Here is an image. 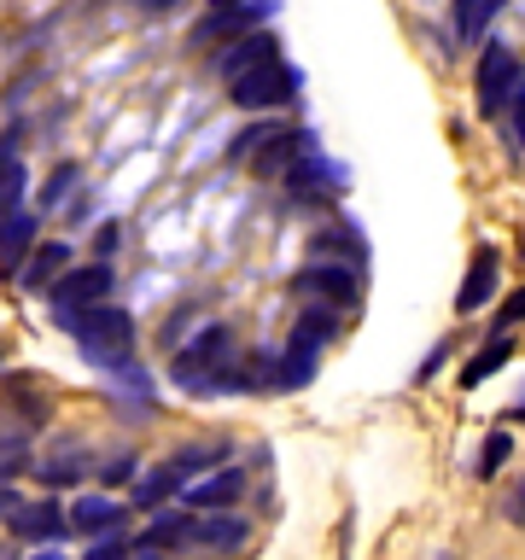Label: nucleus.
Wrapping results in <instances>:
<instances>
[{
  "instance_id": "11",
  "label": "nucleus",
  "mask_w": 525,
  "mask_h": 560,
  "mask_svg": "<svg viewBox=\"0 0 525 560\" xmlns=\"http://www.w3.org/2000/svg\"><path fill=\"white\" fill-rule=\"evenodd\" d=\"M287 182H292L298 199H332V192H345V170H339V164H327V158L310 147V152L287 170Z\"/></svg>"
},
{
  "instance_id": "31",
  "label": "nucleus",
  "mask_w": 525,
  "mask_h": 560,
  "mask_svg": "<svg viewBox=\"0 0 525 560\" xmlns=\"http://www.w3.org/2000/svg\"><path fill=\"white\" fill-rule=\"evenodd\" d=\"M100 472H105V485H135L140 479V462H135V455H117V462H105Z\"/></svg>"
},
{
  "instance_id": "28",
  "label": "nucleus",
  "mask_w": 525,
  "mask_h": 560,
  "mask_svg": "<svg viewBox=\"0 0 525 560\" xmlns=\"http://www.w3.org/2000/svg\"><path fill=\"white\" fill-rule=\"evenodd\" d=\"M30 467V455H24V438H0V485L18 479V472Z\"/></svg>"
},
{
  "instance_id": "18",
  "label": "nucleus",
  "mask_w": 525,
  "mask_h": 560,
  "mask_svg": "<svg viewBox=\"0 0 525 560\" xmlns=\"http://www.w3.org/2000/svg\"><path fill=\"white\" fill-rule=\"evenodd\" d=\"M129 525V508L112 502V497H82L77 508H70V532L77 537H112Z\"/></svg>"
},
{
  "instance_id": "7",
  "label": "nucleus",
  "mask_w": 525,
  "mask_h": 560,
  "mask_svg": "<svg viewBox=\"0 0 525 560\" xmlns=\"http://www.w3.org/2000/svg\"><path fill=\"white\" fill-rule=\"evenodd\" d=\"M292 292H304L322 310L345 315V310H357V298H362V275L350 269V262H310V269L292 275Z\"/></svg>"
},
{
  "instance_id": "2",
  "label": "nucleus",
  "mask_w": 525,
  "mask_h": 560,
  "mask_svg": "<svg viewBox=\"0 0 525 560\" xmlns=\"http://www.w3.org/2000/svg\"><path fill=\"white\" fill-rule=\"evenodd\" d=\"M70 332H77V345H82V357L105 368V374H122V368L135 362V315L129 310H117V304H100V310H88L70 322Z\"/></svg>"
},
{
  "instance_id": "3",
  "label": "nucleus",
  "mask_w": 525,
  "mask_h": 560,
  "mask_svg": "<svg viewBox=\"0 0 525 560\" xmlns=\"http://www.w3.org/2000/svg\"><path fill=\"white\" fill-rule=\"evenodd\" d=\"M332 327H339V310H310V315H298L287 350L275 357V385H280V392H304V385L315 380V368H322V350H327V339H332Z\"/></svg>"
},
{
  "instance_id": "39",
  "label": "nucleus",
  "mask_w": 525,
  "mask_h": 560,
  "mask_svg": "<svg viewBox=\"0 0 525 560\" xmlns=\"http://www.w3.org/2000/svg\"><path fill=\"white\" fill-rule=\"evenodd\" d=\"M35 560H65V555H59V549H42V555H35Z\"/></svg>"
},
{
  "instance_id": "32",
  "label": "nucleus",
  "mask_w": 525,
  "mask_h": 560,
  "mask_svg": "<svg viewBox=\"0 0 525 560\" xmlns=\"http://www.w3.org/2000/svg\"><path fill=\"white\" fill-rule=\"evenodd\" d=\"M70 182H77V170L59 164V170H52V182H47V192H42V205H59L65 192H70Z\"/></svg>"
},
{
  "instance_id": "9",
  "label": "nucleus",
  "mask_w": 525,
  "mask_h": 560,
  "mask_svg": "<svg viewBox=\"0 0 525 560\" xmlns=\"http://www.w3.org/2000/svg\"><path fill=\"white\" fill-rule=\"evenodd\" d=\"M0 409H7L12 438H30L35 427H47V420H52V397H47L35 380H7V392H0Z\"/></svg>"
},
{
  "instance_id": "38",
  "label": "nucleus",
  "mask_w": 525,
  "mask_h": 560,
  "mask_svg": "<svg viewBox=\"0 0 525 560\" xmlns=\"http://www.w3.org/2000/svg\"><path fill=\"white\" fill-rule=\"evenodd\" d=\"M508 415H514V420H525V392L514 397V409H508Z\"/></svg>"
},
{
  "instance_id": "25",
  "label": "nucleus",
  "mask_w": 525,
  "mask_h": 560,
  "mask_svg": "<svg viewBox=\"0 0 525 560\" xmlns=\"http://www.w3.org/2000/svg\"><path fill=\"white\" fill-rule=\"evenodd\" d=\"M508 357H514V345H508V339H490V345L479 350V357H472V362L462 368V385H485V380L497 374V368H502Z\"/></svg>"
},
{
  "instance_id": "26",
  "label": "nucleus",
  "mask_w": 525,
  "mask_h": 560,
  "mask_svg": "<svg viewBox=\"0 0 525 560\" xmlns=\"http://www.w3.org/2000/svg\"><path fill=\"white\" fill-rule=\"evenodd\" d=\"M508 455H514V438H508V432L497 427V432H490V438H485V450H479V479H497V472H502V462H508Z\"/></svg>"
},
{
  "instance_id": "33",
  "label": "nucleus",
  "mask_w": 525,
  "mask_h": 560,
  "mask_svg": "<svg viewBox=\"0 0 525 560\" xmlns=\"http://www.w3.org/2000/svg\"><path fill=\"white\" fill-rule=\"evenodd\" d=\"M508 117H514V135H520V147H525V82H520L514 105H508Z\"/></svg>"
},
{
  "instance_id": "30",
  "label": "nucleus",
  "mask_w": 525,
  "mask_h": 560,
  "mask_svg": "<svg viewBox=\"0 0 525 560\" xmlns=\"http://www.w3.org/2000/svg\"><path fill=\"white\" fill-rule=\"evenodd\" d=\"M520 322H525V287H514V292L502 298V315H497V339H502L508 327H520Z\"/></svg>"
},
{
  "instance_id": "20",
  "label": "nucleus",
  "mask_w": 525,
  "mask_h": 560,
  "mask_svg": "<svg viewBox=\"0 0 525 560\" xmlns=\"http://www.w3.org/2000/svg\"><path fill=\"white\" fill-rule=\"evenodd\" d=\"M24 164H18V129L0 135V222L12 217V210H24L18 199H24Z\"/></svg>"
},
{
  "instance_id": "15",
  "label": "nucleus",
  "mask_w": 525,
  "mask_h": 560,
  "mask_svg": "<svg viewBox=\"0 0 525 560\" xmlns=\"http://www.w3.org/2000/svg\"><path fill=\"white\" fill-rule=\"evenodd\" d=\"M30 252H35V210H12V217L0 222V275L18 280Z\"/></svg>"
},
{
  "instance_id": "23",
  "label": "nucleus",
  "mask_w": 525,
  "mask_h": 560,
  "mask_svg": "<svg viewBox=\"0 0 525 560\" xmlns=\"http://www.w3.org/2000/svg\"><path fill=\"white\" fill-rule=\"evenodd\" d=\"M508 0H455V42H485L490 18H497Z\"/></svg>"
},
{
  "instance_id": "22",
  "label": "nucleus",
  "mask_w": 525,
  "mask_h": 560,
  "mask_svg": "<svg viewBox=\"0 0 525 560\" xmlns=\"http://www.w3.org/2000/svg\"><path fill=\"white\" fill-rule=\"evenodd\" d=\"M187 520L192 514H158L147 532L135 537V549L140 555H158V549H187Z\"/></svg>"
},
{
  "instance_id": "36",
  "label": "nucleus",
  "mask_w": 525,
  "mask_h": 560,
  "mask_svg": "<svg viewBox=\"0 0 525 560\" xmlns=\"http://www.w3.org/2000/svg\"><path fill=\"white\" fill-rule=\"evenodd\" d=\"M147 12H175V7H187V0H140Z\"/></svg>"
},
{
  "instance_id": "37",
  "label": "nucleus",
  "mask_w": 525,
  "mask_h": 560,
  "mask_svg": "<svg viewBox=\"0 0 525 560\" xmlns=\"http://www.w3.org/2000/svg\"><path fill=\"white\" fill-rule=\"evenodd\" d=\"M234 7H252V0H217L210 12H234Z\"/></svg>"
},
{
  "instance_id": "40",
  "label": "nucleus",
  "mask_w": 525,
  "mask_h": 560,
  "mask_svg": "<svg viewBox=\"0 0 525 560\" xmlns=\"http://www.w3.org/2000/svg\"><path fill=\"white\" fill-rule=\"evenodd\" d=\"M135 560H170V555H135Z\"/></svg>"
},
{
  "instance_id": "6",
  "label": "nucleus",
  "mask_w": 525,
  "mask_h": 560,
  "mask_svg": "<svg viewBox=\"0 0 525 560\" xmlns=\"http://www.w3.org/2000/svg\"><path fill=\"white\" fill-rule=\"evenodd\" d=\"M112 262H88V269H70L59 287L47 292V304H52V315H59V322L70 327L77 322V315H88V310H100L105 298H112Z\"/></svg>"
},
{
  "instance_id": "4",
  "label": "nucleus",
  "mask_w": 525,
  "mask_h": 560,
  "mask_svg": "<svg viewBox=\"0 0 525 560\" xmlns=\"http://www.w3.org/2000/svg\"><path fill=\"white\" fill-rule=\"evenodd\" d=\"M228 100H234L240 112H280V105L298 100V70L287 59H262L257 70H245V77L228 82Z\"/></svg>"
},
{
  "instance_id": "14",
  "label": "nucleus",
  "mask_w": 525,
  "mask_h": 560,
  "mask_svg": "<svg viewBox=\"0 0 525 560\" xmlns=\"http://www.w3.org/2000/svg\"><path fill=\"white\" fill-rule=\"evenodd\" d=\"M497 245H479L472 252V269H467V280H462V292H455V310L462 315H479L490 298H497Z\"/></svg>"
},
{
  "instance_id": "12",
  "label": "nucleus",
  "mask_w": 525,
  "mask_h": 560,
  "mask_svg": "<svg viewBox=\"0 0 525 560\" xmlns=\"http://www.w3.org/2000/svg\"><path fill=\"white\" fill-rule=\"evenodd\" d=\"M262 59H280V42H275V35H269V30L240 35V42H228V47L217 52V77L234 82V77H245V70H257Z\"/></svg>"
},
{
  "instance_id": "17",
  "label": "nucleus",
  "mask_w": 525,
  "mask_h": 560,
  "mask_svg": "<svg viewBox=\"0 0 525 560\" xmlns=\"http://www.w3.org/2000/svg\"><path fill=\"white\" fill-rule=\"evenodd\" d=\"M30 467H35V485L65 490V485H82V479H88V450H82V444H59V450L35 455Z\"/></svg>"
},
{
  "instance_id": "27",
  "label": "nucleus",
  "mask_w": 525,
  "mask_h": 560,
  "mask_svg": "<svg viewBox=\"0 0 525 560\" xmlns=\"http://www.w3.org/2000/svg\"><path fill=\"white\" fill-rule=\"evenodd\" d=\"M222 455H228L222 444H192V450H182V455H175L170 467H182V472H199V467H217Z\"/></svg>"
},
{
  "instance_id": "10",
  "label": "nucleus",
  "mask_w": 525,
  "mask_h": 560,
  "mask_svg": "<svg viewBox=\"0 0 525 560\" xmlns=\"http://www.w3.org/2000/svg\"><path fill=\"white\" fill-rule=\"evenodd\" d=\"M262 18H275V0H252V7H234V12H210L199 30H192V47H210V42H240L245 30H257Z\"/></svg>"
},
{
  "instance_id": "13",
  "label": "nucleus",
  "mask_w": 525,
  "mask_h": 560,
  "mask_svg": "<svg viewBox=\"0 0 525 560\" xmlns=\"http://www.w3.org/2000/svg\"><path fill=\"white\" fill-rule=\"evenodd\" d=\"M7 525H12V537H24V542H59L70 532V520L59 514V502H18Z\"/></svg>"
},
{
  "instance_id": "8",
  "label": "nucleus",
  "mask_w": 525,
  "mask_h": 560,
  "mask_svg": "<svg viewBox=\"0 0 525 560\" xmlns=\"http://www.w3.org/2000/svg\"><path fill=\"white\" fill-rule=\"evenodd\" d=\"M252 542V525H245L234 508L228 514H192L187 520V549L192 555H240Z\"/></svg>"
},
{
  "instance_id": "29",
  "label": "nucleus",
  "mask_w": 525,
  "mask_h": 560,
  "mask_svg": "<svg viewBox=\"0 0 525 560\" xmlns=\"http://www.w3.org/2000/svg\"><path fill=\"white\" fill-rule=\"evenodd\" d=\"M129 549H135V542L122 537V532H112V537H100L94 549H82V560H135Z\"/></svg>"
},
{
  "instance_id": "16",
  "label": "nucleus",
  "mask_w": 525,
  "mask_h": 560,
  "mask_svg": "<svg viewBox=\"0 0 525 560\" xmlns=\"http://www.w3.org/2000/svg\"><path fill=\"white\" fill-rule=\"evenodd\" d=\"M65 275H70V245L65 240H47V245H35V252H30L18 287H24V292H52Z\"/></svg>"
},
{
  "instance_id": "24",
  "label": "nucleus",
  "mask_w": 525,
  "mask_h": 560,
  "mask_svg": "<svg viewBox=\"0 0 525 560\" xmlns=\"http://www.w3.org/2000/svg\"><path fill=\"white\" fill-rule=\"evenodd\" d=\"M182 490H187V472L182 467H164V472H152V479H140L129 490V502L135 508H164L170 497H182Z\"/></svg>"
},
{
  "instance_id": "41",
  "label": "nucleus",
  "mask_w": 525,
  "mask_h": 560,
  "mask_svg": "<svg viewBox=\"0 0 525 560\" xmlns=\"http://www.w3.org/2000/svg\"><path fill=\"white\" fill-rule=\"evenodd\" d=\"M0 560H12V555H7V549H0Z\"/></svg>"
},
{
  "instance_id": "34",
  "label": "nucleus",
  "mask_w": 525,
  "mask_h": 560,
  "mask_svg": "<svg viewBox=\"0 0 525 560\" xmlns=\"http://www.w3.org/2000/svg\"><path fill=\"white\" fill-rule=\"evenodd\" d=\"M444 357H450V345H432V357H427V362H420V374H415V380H432V374H438V368H444Z\"/></svg>"
},
{
  "instance_id": "42",
  "label": "nucleus",
  "mask_w": 525,
  "mask_h": 560,
  "mask_svg": "<svg viewBox=\"0 0 525 560\" xmlns=\"http://www.w3.org/2000/svg\"><path fill=\"white\" fill-rule=\"evenodd\" d=\"M520 252H525V240H520Z\"/></svg>"
},
{
  "instance_id": "5",
  "label": "nucleus",
  "mask_w": 525,
  "mask_h": 560,
  "mask_svg": "<svg viewBox=\"0 0 525 560\" xmlns=\"http://www.w3.org/2000/svg\"><path fill=\"white\" fill-rule=\"evenodd\" d=\"M520 52L514 47H502V42H490L479 52V77H472V100H479V117H502L508 105H514L520 94Z\"/></svg>"
},
{
  "instance_id": "35",
  "label": "nucleus",
  "mask_w": 525,
  "mask_h": 560,
  "mask_svg": "<svg viewBox=\"0 0 525 560\" xmlns=\"http://www.w3.org/2000/svg\"><path fill=\"white\" fill-rule=\"evenodd\" d=\"M18 502H24V497H18L12 485H0V520H12V508H18Z\"/></svg>"
},
{
  "instance_id": "19",
  "label": "nucleus",
  "mask_w": 525,
  "mask_h": 560,
  "mask_svg": "<svg viewBox=\"0 0 525 560\" xmlns=\"http://www.w3.org/2000/svg\"><path fill=\"white\" fill-rule=\"evenodd\" d=\"M240 490H245L240 467H217L205 485H192V490H187V502H192V514H228V508L240 502Z\"/></svg>"
},
{
  "instance_id": "21",
  "label": "nucleus",
  "mask_w": 525,
  "mask_h": 560,
  "mask_svg": "<svg viewBox=\"0 0 525 560\" xmlns=\"http://www.w3.org/2000/svg\"><path fill=\"white\" fill-rule=\"evenodd\" d=\"M327 257H345L350 269H362V262H368V240L357 234V228H322V234H315V262H327Z\"/></svg>"
},
{
  "instance_id": "1",
  "label": "nucleus",
  "mask_w": 525,
  "mask_h": 560,
  "mask_svg": "<svg viewBox=\"0 0 525 560\" xmlns=\"http://www.w3.org/2000/svg\"><path fill=\"white\" fill-rule=\"evenodd\" d=\"M170 374L192 397L234 392V385H240V345H234V332H228V327H205L199 339H187L182 350H175Z\"/></svg>"
}]
</instances>
